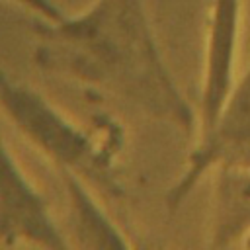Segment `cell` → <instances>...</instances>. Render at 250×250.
Listing matches in <instances>:
<instances>
[{
  "instance_id": "cell-1",
  "label": "cell",
  "mask_w": 250,
  "mask_h": 250,
  "mask_svg": "<svg viewBox=\"0 0 250 250\" xmlns=\"http://www.w3.org/2000/svg\"><path fill=\"white\" fill-rule=\"evenodd\" d=\"M37 64L111 94L191 135L197 115L176 84L148 23L145 0H94L74 18H33Z\"/></svg>"
},
{
  "instance_id": "cell-2",
  "label": "cell",
  "mask_w": 250,
  "mask_h": 250,
  "mask_svg": "<svg viewBox=\"0 0 250 250\" xmlns=\"http://www.w3.org/2000/svg\"><path fill=\"white\" fill-rule=\"evenodd\" d=\"M0 107L25 139L53 160L57 170L76 174L107 197L123 195L113 164L115 146L109 141L88 135L41 94L12 80L2 70Z\"/></svg>"
},
{
  "instance_id": "cell-3",
  "label": "cell",
  "mask_w": 250,
  "mask_h": 250,
  "mask_svg": "<svg viewBox=\"0 0 250 250\" xmlns=\"http://www.w3.org/2000/svg\"><path fill=\"white\" fill-rule=\"evenodd\" d=\"M211 168H250V66L234 82L213 125L199 133L184 174L166 191L164 203L170 213L184 203Z\"/></svg>"
},
{
  "instance_id": "cell-4",
  "label": "cell",
  "mask_w": 250,
  "mask_h": 250,
  "mask_svg": "<svg viewBox=\"0 0 250 250\" xmlns=\"http://www.w3.org/2000/svg\"><path fill=\"white\" fill-rule=\"evenodd\" d=\"M242 0H213L205 43L203 84L197 107V131L205 133L221 113L236 82V49Z\"/></svg>"
},
{
  "instance_id": "cell-5",
  "label": "cell",
  "mask_w": 250,
  "mask_h": 250,
  "mask_svg": "<svg viewBox=\"0 0 250 250\" xmlns=\"http://www.w3.org/2000/svg\"><path fill=\"white\" fill-rule=\"evenodd\" d=\"M250 234V168H219L209 246L225 248Z\"/></svg>"
},
{
  "instance_id": "cell-6",
  "label": "cell",
  "mask_w": 250,
  "mask_h": 250,
  "mask_svg": "<svg viewBox=\"0 0 250 250\" xmlns=\"http://www.w3.org/2000/svg\"><path fill=\"white\" fill-rule=\"evenodd\" d=\"M70 205V230L76 246L94 250L129 248L127 238L117 225L105 215L98 199L88 189V184L68 170H59Z\"/></svg>"
},
{
  "instance_id": "cell-7",
  "label": "cell",
  "mask_w": 250,
  "mask_h": 250,
  "mask_svg": "<svg viewBox=\"0 0 250 250\" xmlns=\"http://www.w3.org/2000/svg\"><path fill=\"white\" fill-rule=\"evenodd\" d=\"M23 8H27L35 18H41L45 21H62L66 14L55 4V0H12Z\"/></svg>"
}]
</instances>
